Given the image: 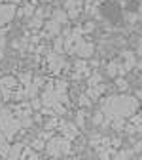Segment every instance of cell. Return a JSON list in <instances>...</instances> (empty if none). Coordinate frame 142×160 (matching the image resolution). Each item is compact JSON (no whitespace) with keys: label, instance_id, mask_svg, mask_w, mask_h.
Here are the masks:
<instances>
[{"label":"cell","instance_id":"6da1fadb","mask_svg":"<svg viewBox=\"0 0 142 160\" xmlns=\"http://www.w3.org/2000/svg\"><path fill=\"white\" fill-rule=\"evenodd\" d=\"M48 152L51 156H59V154H63V152H68L70 151V143L65 141V139H59V137H53L48 141Z\"/></svg>","mask_w":142,"mask_h":160},{"label":"cell","instance_id":"7a4b0ae2","mask_svg":"<svg viewBox=\"0 0 142 160\" xmlns=\"http://www.w3.org/2000/svg\"><path fill=\"white\" fill-rule=\"evenodd\" d=\"M93 50H95V46H93L91 42L78 40L76 46H74V50H72V53H78L80 57H89V55H93Z\"/></svg>","mask_w":142,"mask_h":160},{"label":"cell","instance_id":"3957f363","mask_svg":"<svg viewBox=\"0 0 142 160\" xmlns=\"http://www.w3.org/2000/svg\"><path fill=\"white\" fill-rule=\"evenodd\" d=\"M15 12H17V8L13 4H0V25H4L10 19H13Z\"/></svg>","mask_w":142,"mask_h":160},{"label":"cell","instance_id":"277c9868","mask_svg":"<svg viewBox=\"0 0 142 160\" xmlns=\"http://www.w3.org/2000/svg\"><path fill=\"white\" fill-rule=\"evenodd\" d=\"M48 61H49V71L59 72L61 67H63V55H59V53H49V55H48Z\"/></svg>","mask_w":142,"mask_h":160},{"label":"cell","instance_id":"5b68a950","mask_svg":"<svg viewBox=\"0 0 142 160\" xmlns=\"http://www.w3.org/2000/svg\"><path fill=\"white\" fill-rule=\"evenodd\" d=\"M59 32H61V25L55 23L53 19H49L48 23H44V34H46V36H55V34H59Z\"/></svg>","mask_w":142,"mask_h":160},{"label":"cell","instance_id":"8992f818","mask_svg":"<svg viewBox=\"0 0 142 160\" xmlns=\"http://www.w3.org/2000/svg\"><path fill=\"white\" fill-rule=\"evenodd\" d=\"M51 19H53L55 23H59V25L68 23V15H66V12H65V10H55V12L51 13Z\"/></svg>","mask_w":142,"mask_h":160},{"label":"cell","instance_id":"52a82bcc","mask_svg":"<svg viewBox=\"0 0 142 160\" xmlns=\"http://www.w3.org/2000/svg\"><path fill=\"white\" fill-rule=\"evenodd\" d=\"M17 86V80L13 78V76H6V78H2L0 80V88H2L4 92H8V90H13Z\"/></svg>","mask_w":142,"mask_h":160},{"label":"cell","instance_id":"ba28073f","mask_svg":"<svg viewBox=\"0 0 142 160\" xmlns=\"http://www.w3.org/2000/svg\"><path fill=\"white\" fill-rule=\"evenodd\" d=\"M61 130H63V133H65L66 137H70V139L78 135V128H76L74 124H66V122H65V124H61Z\"/></svg>","mask_w":142,"mask_h":160},{"label":"cell","instance_id":"9c48e42d","mask_svg":"<svg viewBox=\"0 0 142 160\" xmlns=\"http://www.w3.org/2000/svg\"><path fill=\"white\" fill-rule=\"evenodd\" d=\"M19 154H21V145H15V147H10V152H8V160H17Z\"/></svg>","mask_w":142,"mask_h":160},{"label":"cell","instance_id":"30bf717a","mask_svg":"<svg viewBox=\"0 0 142 160\" xmlns=\"http://www.w3.org/2000/svg\"><path fill=\"white\" fill-rule=\"evenodd\" d=\"M63 52H65V38H63V36H57V38H55V53L61 55Z\"/></svg>","mask_w":142,"mask_h":160},{"label":"cell","instance_id":"8fae6325","mask_svg":"<svg viewBox=\"0 0 142 160\" xmlns=\"http://www.w3.org/2000/svg\"><path fill=\"white\" fill-rule=\"evenodd\" d=\"M32 10H34V8H32V4H27L25 8L17 10V12H15V15H25V17H30V15H32Z\"/></svg>","mask_w":142,"mask_h":160},{"label":"cell","instance_id":"7c38bea8","mask_svg":"<svg viewBox=\"0 0 142 160\" xmlns=\"http://www.w3.org/2000/svg\"><path fill=\"white\" fill-rule=\"evenodd\" d=\"M29 25H30L32 29H40V27H44V19H40V17H32L30 21H29Z\"/></svg>","mask_w":142,"mask_h":160},{"label":"cell","instance_id":"4fadbf2b","mask_svg":"<svg viewBox=\"0 0 142 160\" xmlns=\"http://www.w3.org/2000/svg\"><path fill=\"white\" fill-rule=\"evenodd\" d=\"M117 72H119V65H117V63H110V65H108V74H110V76H116Z\"/></svg>","mask_w":142,"mask_h":160},{"label":"cell","instance_id":"5bb4252c","mask_svg":"<svg viewBox=\"0 0 142 160\" xmlns=\"http://www.w3.org/2000/svg\"><path fill=\"white\" fill-rule=\"evenodd\" d=\"M4 50H6V40L2 38V40H0V59L4 57Z\"/></svg>","mask_w":142,"mask_h":160},{"label":"cell","instance_id":"9a60e30c","mask_svg":"<svg viewBox=\"0 0 142 160\" xmlns=\"http://www.w3.org/2000/svg\"><path fill=\"white\" fill-rule=\"evenodd\" d=\"M30 107H32V109H40V107H42V101H40V99H32Z\"/></svg>","mask_w":142,"mask_h":160},{"label":"cell","instance_id":"2e32d148","mask_svg":"<svg viewBox=\"0 0 142 160\" xmlns=\"http://www.w3.org/2000/svg\"><path fill=\"white\" fill-rule=\"evenodd\" d=\"M32 147H34V149H44L46 145H44V141H40V139H36V141L32 143Z\"/></svg>","mask_w":142,"mask_h":160},{"label":"cell","instance_id":"e0dca14e","mask_svg":"<svg viewBox=\"0 0 142 160\" xmlns=\"http://www.w3.org/2000/svg\"><path fill=\"white\" fill-rule=\"evenodd\" d=\"M93 27H95V25L89 21V23H85V25L82 27V31H84V32H89V31H93Z\"/></svg>","mask_w":142,"mask_h":160},{"label":"cell","instance_id":"ac0fdd59","mask_svg":"<svg viewBox=\"0 0 142 160\" xmlns=\"http://www.w3.org/2000/svg\"><path fill=\"white\" fill-rule=\"evenodd\" d=\"M117 86H119V90H125V88H127V82L119 78V80H117Z\"/></svg>","mask_w":142,"mask_h":160},{"label":"cell","instance_id":"d6986e66","mask_svg":"<svg viewBox=\"0 0 142 160\" xmlns=\"http://www.w3.org/2000/svg\"><path fill=\"white\" fill-rule=\"evenodd\" d=\"M6 32H8V27H0V40L6 36Z\"/></svg>","mask_w":142,"mask_h":160},{"label":"cell","instance_id":"ffe728a7","mask_svg":"<svg viewBox=\"0 0 142 160\" xmlns=\"http://www.w3.org/2000/svg\"><path fill=\"white\" fill-rule=\"evenodd\" d=\"M17 2H21V0H6V4H13V6H15Z\"/></svg>","mask_w":142,"mask_h":160},{"label":"cell","instance_id":"44dd1931","mask_svg":"<svg viewBox=\"0 0 142 160\" xmlns=\"http://www.w3.org/2000/svg\"><path fill=\"white\" fill-rule=\"evenodd\" d=\"M29 160H38V158H36V156H32V158H29Z\"/></svg>","mask_w":142,"mask_h":160},{"label":"cell","instance_id":"7402d4cb","mask_svg":"<svg viewBox=\"0 0 142 160\" xmlns=\"http://www.w3.org/2000/svg\"><path fill=\"white\" fill-rule=\"evenodd\" d=\"M2 2H4V0H0V4H2Z\"/></svg>","mask_w":142,"mask_h":160},{"label":"cell","instance_id":"603a6c76","mask_svg":"<svg viewBox=\"0 0 142 160\" xmlns=\"http://www.w3.org/2000/svg\"><path fill=\"white\" fill-rule=\"evenodd\" d=\"M140 34H142V31H140Z\"/></svg>","mask_w":142,"mask_h":160}]
</instances>
